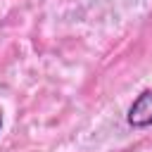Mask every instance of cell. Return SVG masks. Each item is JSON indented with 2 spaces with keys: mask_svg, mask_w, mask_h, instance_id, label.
Segmentation results:
<instances>
[{
  "mask_svg": "<svg viewBox=\"0 0 152 152\" xmlns=\"http://www.w3.org/2000/svg\"><path fill=\"white\" fill-rule=\"evenodd\" d=\"M126 121L133 128H147V126H152V88L142 90L133 100V104L126 112Z\"/></svg>",
  "mask_w": 152,
  "mask_h": 152,
  "instance_id": "obj_1",
  "label": "cell"
},
{
  "mask_svg": "<svg viewBox=\"0 0 152 152\" xmlns=\"http://www.w3.org/2000/svg\"><path fill=\"white\" fill-rule=\"evenodd\" d=\"M0 128H2V112H0Z\"/></svg>",
  "mask_w": 152,
  "mask_h": 152,
  "instance_id": "obj_2",
  "label": "cell"
}]
</instances>
